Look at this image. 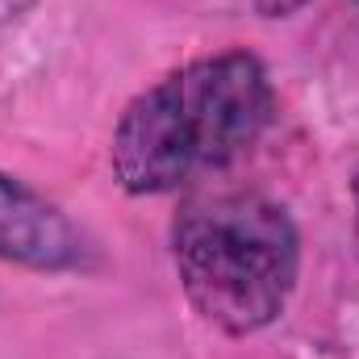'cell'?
<instances>
[{
    "label": "cell",
    "mask_w": 359,
    "mask_h": 359,
    "mask_svg": "<svg viewBox=\"0 0 359 359\" xmlns=\"http://www.w3.org/2000/svg\"><path fill=\"white\" fill-rule=\"evenodd\" d=\"M172 251L184 297L226 334L271 326L301 271V238L288 209L238 188L192 196L176 217Z\"/></svg>",
    "instance_id": "cell-2"
},
{
    "label": "cell",
    "mask_w": 359,
    "mask_h": 359,
    "mask_svg": "<svg viewBox=\"0 0 359 359\" xmlns=\"http://www.w3.org/2000/svg\"><path fill=\"white\" fill-rule=\"evenodd\" d=\"M355 205H359V180H355Z\"/></svg>",
    "instance_id": "cell-4"
},
{
    "label": "cell",
    "mask_w": 359,
    "mask_h": 359,
    "mask_svg": "<svg viewBox=\"0 0 359 359\" xmlns=\"http://www.w3.org/2000/svg\"><path fill=\"white\" fill-rule=\"evenodd\" d=\"M0 259L34 271H72L84 268L88 243L55 201L0 172Z\"/></svg>",
    "instance_id": "cell-3"
},
{
    "label": "cell",
    "mask_w": 359,
    "mask_h": 359,
    "mask_svg": "<svg viewBox=\"0 0 359 359\" xmlns=\"http://www.w3.org/2000/svg\"><path fill=\"white\" fill-rule=\"evenodd\" d=\"M355 8H359V0H355Z\"/></svg>",
    "instance_id": "cell-5"
},
{
    "label": "cell",
    "mask_w": 359,
    "mask_h": 359,
    "mask_svg": "<svg viewBox=\"0 0 359 359\" xmlns=\"http://www.w3.org/2000/svg\"><path fill=\"white\" fill-rule=\"evenodd\" d=\"M271 109L268 67L251 50L192 59L126 104L113 130V172L134 196L176 192L247 155Z\"/></svg>",
    "instance_id": "cell-1"
}]
</instances>
